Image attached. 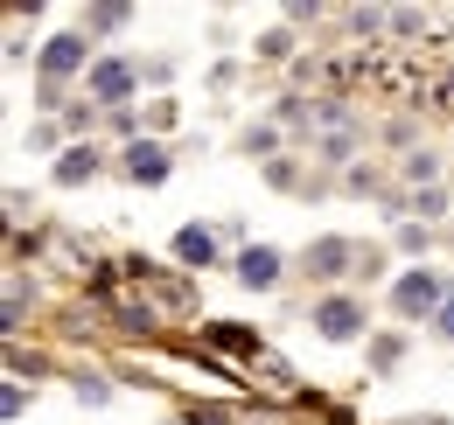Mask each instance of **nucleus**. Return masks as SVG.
I'll list each match as a JSON object with an SVG mask.
<instances>
[{
	"mask_svg": "<svg viewBox=\"0 0 454 425\" xmlns=\"http://www.w3.org/2000/svg\"><path fill=\"white\" fill-rule=\"evenodd\" d=\"M398 314L405 321H419V314H434V307H441V279H427V272H412V279H398Z\"/></svg>",
	"mask_w": 454,
	"mask_h": 425,
	"instance_id": "obj_1",
	"label": "nucleus"
},
{
	"mask_svg": "<svg viewBox=\"0 0 454 425\" xmlns=\"http://www.w3.org/2000/svg\"><path fill=\"white\" fill-rule=\"evenodd\" d=\"M356 307H349V300H322V314H315V328H322V335H329V342H349V335H356Z\"/></svg>",
	"mask_w": 454,
	"mask_h": 425,
	"instance_id": "obj_2",
	"label": "nucleus"
},
{
	"mask_svg": "<svg viewBox=\"0 0 454 425\" xmlns=\"http://www.w3.org/2000/svg\"><path fill=\"white\" fill-rule=\"evenodd\" d=\"M175 251H182L189 266H210V259H217V244H210V230H182V237H175Z\"/></svg>",
	"mask_w": 454,
	"mask_h": 425,
	"instance_id": "obj_3",
	"label": "nucleus"
},
{
	"mask_svg": "<svg viewBox=\"0 0 454 425\" xmlns=\"http://www.w3.org/2000/svg\"><path fill=\"white\" fill-rule=\"evenodd\" d=\"M77 56H84V42H77V35H63V42H50L43 70H50V77H63V70H77Z\"/></svg>",
	"mask_w": 454,
	"mask_h": 425,
	"instance_id": "obj_4",
	"label": "nucleus"
},
{
	"mask_svg": "<svg viewBox=\"0 0 454 425\" xmlns=\"http://www.w3.org/2000/svg\"><path fill=\"white\" fill-rule=\"evenodd\" d=\"M126 77H133L126 63H98V77H91V84H98V98H126Z\"/></svg>",
	"mask_w": 454,
	"mask_h": 425,
	"instance_id": "obj_5",
	"label": "nucleus"
},
{
	"mask_svg": "<svg viewBox=\"0 0 454 425\" xmlns=\"http://www.w3.org/2000/svg\"><path fill=\"white\" fill-rule=\"evenodd\" d=\"M273 272H280V259H273V251H252V259H245V279H252V286H266Z\"/></svg>",
	"mask_w": 454,
	"mask_h": 425,
	"instance_id": "obj_6",
	"label": "nucleus"
},
{
	"mask_svg": "<svg viewBox=\"0 0 454 425\" xmlns=\"http://www.w3.org/2000/svg\"><path fill=\"white\" fill-rule=\"evenodd\" d=\"M91 167H98V160H91V154H84V147H77V154H63V167H57V174H63V182H84Z\"/></svg>",
	"mask_w": 454,
	"mask_h": 425,
	"instance_id": "obj_7",
	"label": "nucleus"
},
{
	"mask_svg": "<svg viewBox=\"0 0 454 425\" xmlns=\"http://www.w3.org/2000/svg\"><path fill=\"white\" fill-rule=\"evenodd\" d=\"M161 167H168V160L154 154V147H133V174H147V182H154V174H161Z\"/></svg>",
	"mask_w": 454,
	"mask_h": 425,
	"instance_id": "obj_8",
	"label": "nucleus"
},
{
	"mask_svg": "<svg viewBox=\"0 0 454 425\" xmlns=\"http://www.w3.org/2000/svg\"><path fill=\"white\" fill-rule=\"evenodd\" d=\"M441 328H448V335H454V300H448V314H441Z\"/></svg>",
	"mask_w": 454,
	"mask_h": 425,
	"instance_id": "obj_9",
	"label": "nucleus"
}]
</instances>
